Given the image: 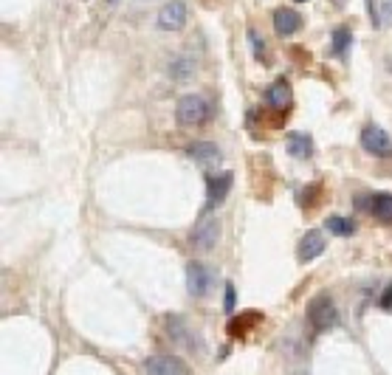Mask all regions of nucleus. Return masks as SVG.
<instances>
[{"label":"nucleus","instance_id":"nucleus-1","mask_svg":"<svg viewBox=\"0 0 392 375\" xmlns=\"http://www.w3.org/2000/svg\"><path fill=\"white\" fill-rule=\"evenodd\" d=\"M308 322L316 333H324L330 330L336 322H339V310H336V302L330 299V294H316L308 305Z\"/></svg>","mask_w":392,"mask_h":375},{"label":"nucleus","instance_id":"nucleus-2","mask_svg":"<svg viewBox=\"0 0 392 375\" xmlns=\"http://www.w3.org/2000/svg\"><path fill=\"white\" fill-rule=\"evenodd\" d=\"M175 119L178 124H187V128H195V124H203L209 119V105L203 97L198 93H187V97H180L178 105H175Z\"/></svg>","mask_w":392,"mask_h":375},{"label":"nucleus","instance_id":"nucleus-3","mask_svg":"<svg viewBox=\"0 0 392 375\" xmlns=\"http://www.w3.org/2000/svg\"><path fill=\"white\" fill-rule=\"evenodd\" d=\"M220 240V223L215 217H203V221L195 223V229L189 232V243L198 252H209V248H215Z\"/></svg>","mask_w":392,"mask_h":375},{"label":"nucleus","instance_id":"nucleus-4","mask_svg":"<svg viewBox=\"0 0 392 375\" xmlns=\"http://www.w3.org/2000/svg\"><path fill=\"white\" fill-rule=\"evenodd\" d=\"M212 285H215L212 271H209L203 263H195V260H192V263L187 265V291H189L192 296L203 299V296L212 294Z\"/></svg>","mask_w":392,"mask_h":375},{"label":"nucleus","instance_id":"nucleus-5","mask_svg":"<svg viewBox=\"0 0 392 375\" xmlns=\"http://www.w3.org/2000/svg\"><path fill=\"white\" fill-rule=\"evenodd\" d=\"M158 28L161 31H178L187 26V3L184 0H167L158 12Z\"/></svg>","mask_w":392,"mask_h":375},{"label":"nucleus","instance_id":"nucleus-6","mask_svg":"<svg viewBox=\"0 0 392 375\" xmlns=\"http://www.w3.org/2000/svg\"><path fill=\"white\" fill-rule=\"evenodd\" d=\"M147 375H189V367L175 356H149L144 361Z\"/></svg>","mask_w":392,"mask_h":375},{"label":"nucleus","instance_id":"nucleus-7","mask_svg":"<svg viewBox=\"0 0 392 375\" xmlns=\"http://www.w3.org/2000/svg\"><path fill=\"white\" fill-rule=\"evenodd\" d=\"M324 234L319 232V229H308L305 234H302V240H299V248H296V257H299V263H311V260H316L322 252H324Z\"/></svg>","mask_w":392,"mask_h":375},{"label":"nucleus","instance_id":"nucleus-8","mask_svg":"<svg viewBox=\"0 0 392 375\" xmlns=\"http://www.w3.org/2000/svg\"><path fill=\"white\" fill-rule=\"evenodd\" d=\"M361 147H364L370 155H392V141L381 128H367L361 133Z\"/></svg>","mask_w":392,"mask_h":375},{"label":"nucleus","instance_id":"nucleus-9","mask_svg":"<svg viewBox=\"0 0 392 375\" xmlns=\"http://www.w3.org/2000/svg\"><path fill=\"white\" fill-rule=\"evenodd\" d=\"M231 183H234V175H231L229 170L209 178V186H206L209 206H218L220 201H226V195H229V190H231Z\"/></svg>","mask_w":392,"mask_h":375},{"label":"nucleus","instance_id":"nucleus-10","mask_svg":"<svg viewBox=\"0 0 392 375\" xmlns=\"http://www.w3.org/2000/svg\"><path fill=\"white\" fill-rule=\"evenodd\" d=\"M302 28V17L293 9H277L274 12V31L280 37H293L296 31Z\"/></svg>","mask_w":392,"mask_h":375},{"label":"nucleus","instance_id":"nucleus-11","mask_svg":"<svg viewBox=\"0 0 392 375\" xmlns=\"http://www.w3.org/2000/svg\"><path fill=\"white\" fill-rule=\"evenodd\" d=\"M187 155L195 164H218L220 161V150L212 141H195L187 147Z\"/></svg>","mask_w":392,"mask_h":375},{"label":"nucleus","instance_id":"nucleus-12","mask_svg":"<svg viewBox=\"0 0 392 375\" xmlns=\"http://www.w3.org/2000/svg\"><path fill=\"white\" fill-rule=\"evenodd\" d=\"M285 144H288V152L293 155V159H311L313 155V139L302 130H293L285 136Z\"/></svg>","mask_w":392,"mask_h":375},{"label":"nucleus","instance_id":"nucleus-13","mask_svg":"<svg viewBox=\"0 0 392 375\" xmlns=\"http://www.w3.org/2000/svg\"><path fill=\"white\" fill-rule=\"evenodd\" d=\"M167 71L175 82H189L195 77V59L192 57H172Z\"/></svg>","mask_w":392,"mask_h":375},{"label":"nucleus","instance_id":"nucleus-14","mask_svg":"<svg viewBox=\"0 0 392 375\" xmlns=\"http://www.w3.org/2000/svg\"><path fill=\"white\" fill-rule=\"evenodd\" d=\"M265 102L271 108H288V102H291V85L285 79H280V82H274L271 88H265Z\"/></svg>","mask_w":392,"mask_h":375},{"label":"nucleus","instance_id":"nucleus-15","mask_svg":"<svg viewBox=\"0 0 392 375\" xmlns=\"http://www.w3.org/2000/svg\"><path fill=\"white\" fill-rule=\"evenodd\" d=\"M370 212L375 214V221L381 223H392V195L389 192H378L370 203Z\"/></svg>","mask_w":392,"mask_h":375},{"label":"nucleus","instance_id":"nucleus-16","mask_svg":"<svg viewBox=\"0 0 392 375\" xmlns=\"http://www.w3.org/2000/svg\"><path fill=\"white\" fill-rule=\"evenodd\" d=\"M324 229H327L330 234H336V237H350V234L355 232V223L347 221V217L333 214V217H327V221H324Z\"/></svg>","mask_w":392,"mask_h":375},{"label":"nucleus","instance_id":"nucleus-17","mask_svg":"<svg viewBox=\"0 0 392 375\" xmlns=\"http://www.w3.org/2000/svg\"><path fill=\"white\" fill-rule=\"evenodd\" d=\"M330 43H333V54H344L347 51V45L353 43V34H350V28H344V26H339V28H333V37H330Z\"/></svg>","mask_w":392,"mask_h":375},{"label":"nucleus","instance_id":"nucleus-18","mask_svg":"<svg viewBox=\"0 0 392 375\" xmlns=\"http://www.w3.org/2000/svg\"><path fill=\"white\" fill-rule=\"evenodd\" d=\"M260 322V314H257V310H249V314L243 316V319H234L231 325H229V333L231 336H237V333H246L251 325H257Z\"/></svg>","mask_w":392,"mask_h":375},{"label":"nucleus","instance_id":"nucleus-19","mask_svg":"<svg viewBox=\"0 0 392 375\" xmlns=\"http://www.w3.org/2000/svg\"><path fill=\"white\" fill-rule=\"evenodd\" d=\"M167 330H169V336L175 341H184V336H187V327H184V322H180L178 316H167Z\"/></svg>","mask_w":392,"mask_h":375},{"label":"nucleus","instance_id":"nucleus-20","mask_svg":"<svg viewBox=\"0 0 392 375\" xmlns=\"http://www.w3.org/2000/svg\"><path fill=\"white\" fill-rule=\"evenodd\" d=\"M249 40H251V48H254V57L257 59H262V54H265V40L257 34L254 28H249Z\"/></svg>","mask_w":392,"mask_h":375},{"label":"nucleus","instance_id":"nucleus-21","mask_svg":"<svg viewBox=\"0 0 392 375\" xmlns=\"http://www.w3.org/2000/svg\"><path fill=\"white\" fill-rule=\"evenodd\" d=\"M234 285L231 283H226V299H223V307H226V314H231V310H234Z\"/></svg>","mask_w":392,"mask_h":375},{"label":"nucleus","instance_id":"nucleus-22","mask_svg":"<svg viewBox=\"0 0 392 375\" xmlns=\"http://www.w3.org/2000/svg\"><path fill=\"white\" fill-rule=\"evenodd\" d=\"M381 20L392 26V0H381Z\"/></svg>","mask_w":392,"mask_h":375},{"label":"nucleus","instance_id":"nucleus-23","mask_svg":"<svg viewBox=\"0 0 392 375\" xmlns=\"http://www.w3.org/2000/svg\"><path fill=\"white\" fill-rule=\"evenodd\" d=\"M364 3H367V9H370V20H373V26L378 28L384 20H381V12H375V3H373V0H364Z\"/></svg>","mask_w":392,"mask_h":375},{"label":"nucleus","instance_id":"nucleus-24","mask_svg":"<svg viewBox=\"0 0 392 375\" xmlns=\"http://www.w3.org/2000/svg\"><path fill=\"white\" fill-rule=\"evenodd\" d=\"M296 3H308V0H296Z\"/></svg>","mask_w":392,"mask_h":375}]
</instances>
